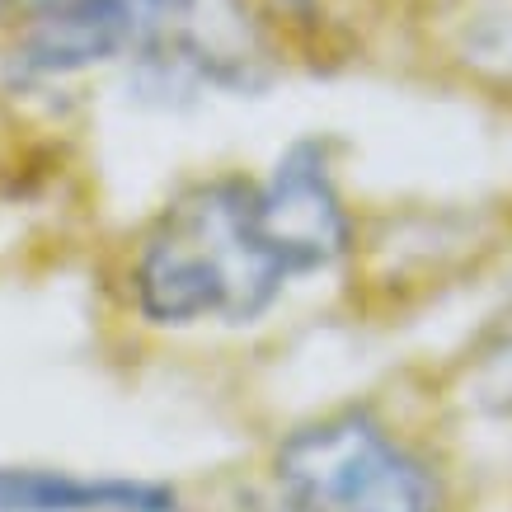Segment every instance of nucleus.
<instances>
[{
	"label": "nucleus",
	"mask_w": 512,
	"mask_h": 512,
	"mask_svg": "<svg viewBox=\"0 0 512 512\" xmlns=\"http://www.w3.org/2000/svg\"><path fill=\"white\" fill-rule=\"evenodd\" d=\"M0 512H179V494L170 484L127 475L0 466Z\"/></svg>",
	"instance_id": "5"
},
{
	"label": "nucleus",
	"mask_w": 512,
	"mask_h": 512,
	"mask_svg": "<svg viewBox=\"0 0 512 512\" xmlns=\"http://www.w3.org/2000/svg\"><path fill=\"white\" fill-rule=\"evenodd\" d=\"M470 57L484 66H494L498 76L512 85V15H508V29H503V24H480L475 38H470Z\"/></svg>",
	"instance_id": "7"
},
{
	"label": "nucleus",
	"mask_w": 512,
	"mask_h": 512,
	"mask_svg": "<svg viewBox=\"0 0 512 512\" xmlns=\"http://www.w3.org/2000/svg\"><path fill=\"white\" fill-rule=\"evenodd\" d=\"M292 273L254 226V184L240 174L174 193L132 254V301L146 325H254Z\"/></svg>",
	"instance_id": "1"
},
{
	"label": "nucleus",
	"mask_w": 512,
	"mask_h": 512,
	"mask_svg": "<svg viewBox=\"0 0 512 512\" xmlns=\"http://www.w3.org/2000/svg\"><path fill=\"white\" fill-rule=\"evenodd\" d=\"M466 400L480 414H512V301L494 315L466 362Z\"/></svg>",
	"instance_id": "6"
},
{
	"label": "nucleus",
	"mask_w": 512,
	"mask_h": 512,
	"mask_svg": "<svg viewBox=\"0 0 512 512\" xmlns=\"http://www.w3.org/2000/svg\"><path fill=\"white\" fill-rule=\"evenodd\" d=\"M287 512H442V484L367 404L301 423L273 451Z\"/></svg>",
	"instance_id": "2"
},
{
	"label": "nucleus",
	"mask_w": 512,
	"mask_h": 512,
	"mask_svg": "<svg viewBox=\"0 0 512 512\" xmlns=\"http://www.w3.org/2000/svg\"><path fill=\"white\" fill-rule=\"evenodd\" d=\"M179 0H0V80L43 94L99 66H123Z\"/></svg>",
	"instance_id": "3"
},
{
	"label": "nucleus",
	"mask_w": 512,
	"mask_h": 512,
	"mask_svg": "<svg viewBox=\"0 0 512 512\" xmlns=\"http://www.w3.org/2000/svg\"><path fill=\"white\" fill-rule=\"evenodd\" d=\"M254 226L292 278L325 273L353 249V217L329 170V146L315 137L292 141L273 174L254 184Z\"/></svg>",
	"instance_id": "4"
}]
</instances>
